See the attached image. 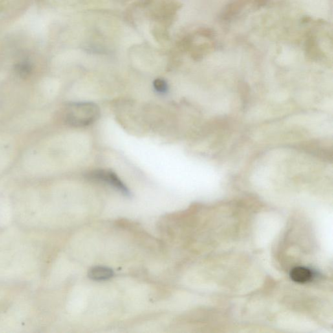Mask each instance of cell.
<instances>
[{
  "mask_svg": "<svg viewBox=\"0 0 333 333\" xmlns=\"http://www.w3.org/2000/svg\"><path fill=\"white\" fill-rule=\"evenodd\" d=\"M100 111L93 102L70 103L65 110V121L71 127L81 128L93 124L100 118Z\"/></svg>",
  "mask_w": 333,
  "mask_h": 333,
  "instance_id": "6da1fadb",
  "label": "cell"
},
{
  "mask_svg": "<svg viewBox=\"0 0 333 333\" xmlns=\"http://www.w3.org/2000/svg\"><path fill=\"white\" fill-rule=\"evenodd\" d=\"M88 177L90 179L98 181V182H103L109 185L127 197H130L131 195L129 188L119 178L118 175H116L113 171L103 169L95 170L88 174Z\"/></svg>",
  "mask_w": 333,
  "mask_h": 333,
  "instance_id": "7a4b0ae2",
  "label": "cell"
},
{
  "mask_svg": "<svg viewBox=\"0 0 333 333\" xmlns=\"http://www.w3.org/2000/svg\"><path fill=\"white\" fill-rule=\"evenodd\" d=\"M114 272L111 268L104 266H96L90 269L88 277L94 281H105L112 279Z\"/></svg>",
  "mask_w": 333,
  "mask_h": 333,
  "instance_id": "3957f363",
  "label": "cell"
},
{
  "mask_svg": "<svg viewBox=\"0 0 333 333\" xmlns=\"http://www.w3.org/2000/svg\"><path fill=\"white\" fill-rule=\"evenodd\" d=\"M291 279L297 283L304 284L312 281L314 274L312 271L305 267H296L291 271Z\"/></svg>",
  "mask_w": 333,
  "mask_h": 333,
  "instance_id": "277c9868",
  "label": "cell"
},
{
  "mask_svg": "<svg viewBox=\"0 0 333 333\" xmlns=\"http://www.w3.org/2000/svg\"><path fill=\"white\" fill-rule=\"evenodd\" d=\"M15 70L18 76L21 78H26L32 74V65L27 61H21L15 65Z\"/></svg>",
  "mask_w": 333,
  "mask_h": 333,
  "instance_id": "5b68a950",
  "label": "cell"
},
{
  "mask_svg": "<svg viewBox=\"0 0 333 333\" xmlns=\"http://www.w3.org/2000/svg\"><path fill=\"white\" fill-rule=\"evenodd\" d=\"M154 88L159 94H165L168 92L169 86L163 79H156L153 83Z\"/></svg>",
  "mask_w": 333,
  "mask_h": 333,
  "instance_id": "8992f818",
  "label": "cell"
}]
</instances>
